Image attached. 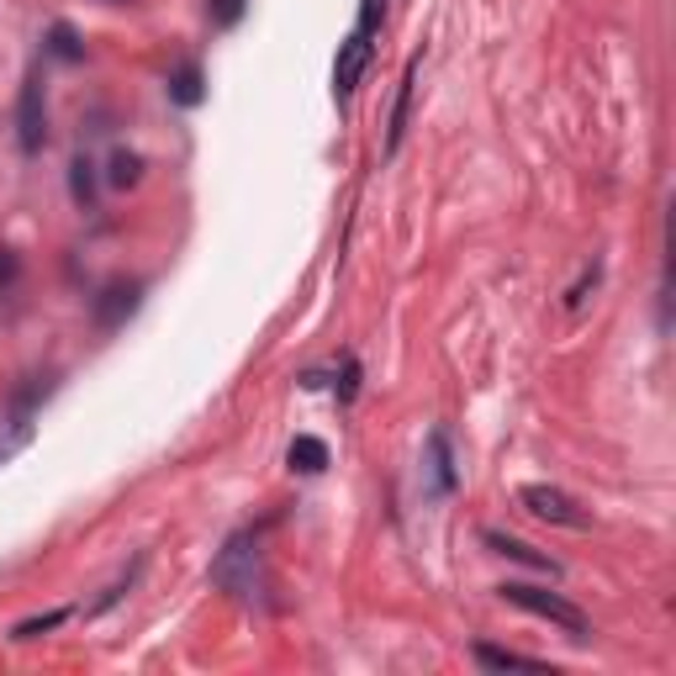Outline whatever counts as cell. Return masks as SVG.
<instances>
[{"label": "cell", "mask_w": 676, "mask_h": 676, "mask_svg": "<svg viewBox=\"0 0 676 676\" xmlns=\"http://www.w3.org/2000/svg\"><path fill=\"white\" fill-rule=\"evenodd\" d=\"M412 91H418V64H408L402 74V91H397V106H391V133H387V148L402 144V133H408V117H412Z\"/></svg>", "instance_id": "13"}, {"label": "cell", "mask_w": 676, "mask_h": 676, "mask_svg": "<svg viewBox=\"0 0 676 676\" xmlns=\"http://www.w3.org/2000/svg\"><path fill=\"white\" fill-rule=\"evenodd\" d=\"M212 581H218L228 598H239L243 608H260L265 603V566H260V545L239 534V539H228V550L218 556L212 566Z\"/></svg>", "instance_id": "1"}, {"label": "cell", "mask_w": 676, "mask_h": 676, "mask_svg": "<svg viewBox=\"0 0 676 676\" xmlns=\"http://www.w3.org/2000/svg\"><path fill=\"white\" fill-rule=\"evenodd\" d=\"M49 53L53 59H64V64H80L85 59V43H80V32L70 22H53L49 27Z\"/></svg>", "instance_id": "16"}, {"label": "cell", "mask_w": 676, "mask_h": 676, "mask_svg": "<svg viewBox=\"0 0 676 676\" xmlns=\"http://www.w3.org/2000/svg\"><path fill=\"white\" fill-rule=\"evenodd\" d=\"M482 539H486V545H492V556L518 560V566H529V571H539V577H550V581L560 577V566H556V560H550V556H539L534 545H524V539H513V534H503V529H486Z\"/></svg>", "instance_id": "8"}, {"label": "cell", "mask_w": 676, "mask_h": 676, "mask_svg": "<svg viewBox=\"0 0 676 676\" xmlns=\"http://www.w3.org/2000/svg\"><path fill=\"white\" fill-rule=\"evenodd\" d=\"M598 275H603V265H598V260H592V265L581 270V281L571 291H566V307H581V302H587V291L598 286Z\"/></svg>", "instance_id": "19"}, {"label": "cell", "mask_w": 676, "mask_h": 676, "mask_svg": "<svg viewBox=\"0 0 676 676\" xmlns=\"http://www.w3.org/2000/svg\"><path fill=\"white\" fill-rule=\"evenodd\" d=\"M243 11H249V0H207V17H212V27H239Z\"/></svg>", "instance_id": "18"}, {"label": "cell", "mask_w": 676, "mask_h": 676, "mask_svg": "<svg viewBox=\"0 0 676 676\" xmlns=\"http://www.w3.org/2000/svg\"><path fill=\"white\" fill-rule=\"evenodd\" d=\"M43 138H49V106H43V74L32 70L17 96V144L32 159V154H43Z\"/></svg>", "instance_id": "4"}, {"label": "cell", "mask_w": 676, "mask_h": 676, "mask_svg": "<svg viewBox=\"0 0 676 676\" xmlns=\"http://www.w3.org/2000/svg\"><path fill=\"white\" fill-rule=\"evenodd\" d=\"M365 70H370V38H365L360 27L338 43V59H334V96L338 101H349L355 91H360V80Z\"/></svg>", "instance_id": "5"}, {"label": "cell", "mask_w": 676, "mask_h": 676, "mask_svg": "<svg viewBox=\"0 0 676 676\" xmlns=\"http://www.w3.org/2000/svg\"><path fill=\"white\" fill-rule=\"evenodd\" d=\"M423 492L429 497H450L455 492V450H450L444 429H434L429 444H423Z\"/></svg>", "instance_id": "6"}, {"label": "cell", "mask_w": 676, "mask_h": 676, "mask_svg": "<svg viewBox=\"0 0 676 676\" xmlns=\"http://www.w3.org/2000/svg\"><path fill=\"white\" fill-rule=\"evenodd\" d=\"M138 296H144V286H138V281H112V286L96 296V328L117 334L122 323L138 313Z\"/></svg>", "instance_id": "7"}, {"label": "cell", "mask_w": 676, "mask_h": 676, "mask_svg": "<svg viewBox=\"0 0 676 676\" xmlns=\"http://www.w3.org/2000/svg\"><path fill=\"white\" fill-rule=\"evenodd\" d=\"M503 603L524 608V613H534V619H550L556 629H566L571 640H587L592 634V619L581 613L571 598H560V592H550V587H529V581H507L503 587Z\"/></svg>", "instance_id": "2"}, {"label": "cell", "mask_w": 676, "mask_h": 676, "mask_svg": "<svg viewBox=\"0 0 676 676\" xmlns=\"http://www.w3.org/2000/svg\"><path fill=\"white\" fill-rule=\"evenodd\" d=\"M169 101L175 106H201L207 101V80H201L196 64H180V70L169 74Z\"/></svg>", "instance_id": "12"}, {"label": "cell", "mask_w": 676, "mask_h": 676, "mask_svg": "<svg viewBox=\"0 0 676 676\" xmlns=\"http://www.w3.org/2000/svg\"><path fill=\"white\" fill-rule=\"evenodd\" d=\"M518 507L534 513L539 524H556V529H592V513H587L571 492H560V486H550V482L524 486V492H518Z\"/></svg>", "instance_id": "3"}, {"label": "cell", "mask_w": 676, "mask_h": 676, "mask_svg": "<svg viewBox=\"0 0 676 676\" xmlns=\"http://www.w3.org/2000/svg\"><path fill=\"white\" fill-rule=\"evenodd\" d=\"M381 11H387V0H360V32L365 38L381 27Z\"/></svg>", "instance_id": "20"}, {"label": "cell", "mask_w": 676, "mask_h": 676, "mask_svg": "<svg viewBox=\"0 0 676 676\" xmlns=\"http://www.w3.org/2000/svg\"><path fill=\"white\" fill-rule=\"evenodd\" d=\"M291 471H302V476H317V471H328V444L313 434H296L291 439Z\"/></svg>", "instance_id": "11"}, {"label": "cell", "mask_w": 676, "mask_h": 676, "mask_svg": "<svg viewBox=\"0 0 676 676\" xmlns=\"http://www.w3.org/2000/svg\"><path fill=\"white\" fill-rule=\"evenodd\" d=\"M32 444V412H6L0 418V465L17 460Z\"/></svg>", "instance_id": "10"}, {"label": "cell", "mask_w": 676, "mask_h": 676, "mask_svg": "<svg viewBox=\"0 0 676 676\" xmlns=\"http://www.w3.org/2000/svg\"><path fill=\"white\" fill-rule=\"evenodd\" d=\"M106 180H112L117 191H133V186L144 180V159H138L133 148H117V154H112V169H106Z\"/></svg>", "instance_id": "15"}, {"label": "cell", "mask_w": 676, "mask_h": 676, "mask_svg": "<svg viewBox=\"0 0 676 676\" xmlns=\"http://www.w3.org/2000/svg\"><path fill=\"white\" fill-rule=\"evenodd\" d=\"M70 196H74L80 212L96 207V165H91L85 154H74V165H70Z\"/></svg>", "instance_id": "14"}, {"label": "cell", "mask_w": 676, "mask_h": 676, "mask_svg": "<svg viewBox=\"0 0 676 676\" xmlns=\"http://www.w3.org/2000/svg\"><path fill=\"white\" fill-rule=\"evenodd\" d=\"M476 666L486 672H556L550 661H539V655H518V651H497V645H476Z\"/></svg>", "instance_id": "9"}, {"label": "cell", "mask_w": 676, "mask_h": 676, "mask_svg": "<svg viewBox=\"0 0 676 676\" xmlns=\"http://www.w3.org/2000/svg\"><path fill=\"white\" fill-rule=\"evenodd\" d=\"M17 270H22V260H17L11 249H0V286H11V281H17Z\"/></svg>", "instance_id": "21"}, {"label": "cell", "mask_w": 676, "mask_h": 676, "mask_svg": "<svg viewBox=\"0 0 676 676\" xmlns=\"http://www.w3.org/2000/svg\"><path fill=\"white\" fill-rule=\"evenodd\" d=\"M70 619V608H49V613H38V619H22V624L11 629V640H38V634H49Z\"/></svg>", "instance_id": "17"}]
</instances>
